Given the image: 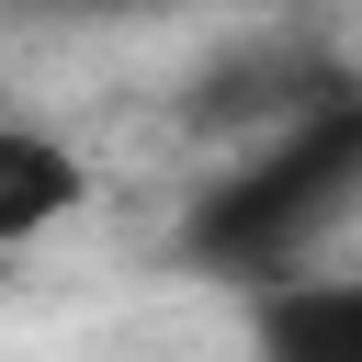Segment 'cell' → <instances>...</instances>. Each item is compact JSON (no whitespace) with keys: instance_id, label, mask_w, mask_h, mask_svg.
Returning a JSON list of instances; mask_svg holds the SVG:
<instances>
[{"instance_id":"1","label":"cell","mask_w":362,"mask_h":362,"mask_svg":"<svg viewBox=\"0 0 362 362\" xmlns=\"http://www.w3.org/2000/svg\"><path fill=\"white\" fill-rule=\"evenodd\" d=\"M90 204V158L45 124H0V249H45Z\"/></svg>"}]
</instances>
